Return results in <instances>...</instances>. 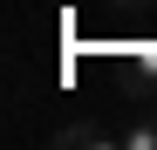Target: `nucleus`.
<instances>
[{
  "label": "nucleus",
  "instance_id": "obj_1",
  "mask_svg": "<svg viewBox=\"0 0 157 150\" xmlns=\"http://www.w3.org/2000/svg\"><path fill=\"white\" fill-rule=\"evenodd\" d=\"M48 143H55V150H102V143H123V130H109V123L82 116V123H62Z\"/></svg>",
  "mask_w": 157,
  "mask_h": 150
},
{
  "label": "nucleus",
  "instance_id": "obj_2",
  "mask_svg": "<svg viewBox=\"0 0 157 150\" xmlns=\"http://www.w3.org/2000/svg\"><path fill=\"white\" fill-rule=\"evenodd\" d=\"M123 150H157V109H144V116L123 130Z\"/></svg>",
  "mask_w": 157,
  "mask_h": 150
}]
</instances>
